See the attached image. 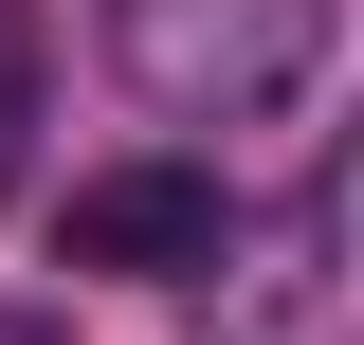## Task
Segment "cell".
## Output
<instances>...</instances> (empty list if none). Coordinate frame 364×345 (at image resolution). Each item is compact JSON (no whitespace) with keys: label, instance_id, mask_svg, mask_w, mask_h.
I'll list each match as a JSON object with an SVG mask.
<instances>
[{"label":"cell","instance_id":"1","mask_svg":"<svg viewBox=\"0 0 364 345\" xmlns=\"http://www.w3.org/2000/svg\"><path fill=\"white\" fill-rule=\"evenodd\" d=\"M328 37H346V0H109V73L146 109H182V128L291 109L328 73Z\"/></svg>","mask_w":364,"mask_h":345},{"label":"cell","instance_id":"2","mask_svg":"<svg viewBox=\"0 0 364 345\" xmlns=\"http://www.w3.org/2000/svg\"><path fill=\"white\" fill-rule=\"evenodd\" d=\"M55 255L73 273H146V291H182V273L237 255V200L200 164H91L73 200H55Z\"/></svg>","mask_w":364,"mask_h":345},{"label":"cell","instance_id":"3","mask_svg":"<svg viewBox=\"0 0 364 345\" xmlns=\"http://www.w3.org/2000/svg\"><path fill=\"white\" fill-rule=\"evenodd\" d=\"M18 109H37V18L0 0V128H18Z\"/></svg>","mask_w":364,"mask_h":345},{"label":"cell","instance_id":"4","mask_svg":"<svg viewBox=\"0 0 364 345\" xmlns=\"http://www.w3.org/2000/svg\"><path fill=\"white\" fill-rule=\"evenodd\" d=\"M0 345H55V327H37V309H0Z\"/></svg>","mask_w":364,"mask_h":345}]
</instances>
